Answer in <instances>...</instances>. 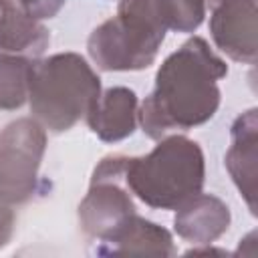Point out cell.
I'll return each mask as SVG.
<instances>
[{
	"label": "cell",
	"mask_w": 258,
	"mask_h": 258,
	"mask_svg": "<svg viewBox=\"0 0 258 258\" xmlns=\"http://www.w3.org/2000/svg\"><path fill=\"white\" fill-rule=\"evenodd\" d=\"M165 30L194 32L204 22L206 0H153Z\"/></svg>",
	"instance_id": "14"
},
{
	"label": "cell",
	"mask_w": 258,
	"mask_h": 258,
	"mask_svg": "<svg viewBox=\"0 0 258 258\" xmlns=\"http://www.w3.org/2000/svg\"><path fill=\"white\" fill-rule=\"evenodd\" d=\"M32 58L0 52V109L14 111L28 101Z\"/></svg>",
	"instance_id": "13"
},
{
	"label": "cell",
	"mask_w": 258,
	"mask_h": 258,
	"mask_svg": "<svg viewBox=\"0 0 258 258\" xmlns=\"http://www.w3.org/2000/svg\"><path fill=\"white\" fill-rule=\"evenodd\" d=\"M230 147L224 155V165L238 187L240 196L248 204V210L256 216V175H258V111L248 109L238 115L230 129Z\"/></svg>",
	"instance_id": "8"
},
{
	"label": "cell",
	"mask_w": 258,
	"mask_h": 258,
	"mask_svg": "<svg viewBox=\"0 0 258 258\" xmlns=\"http://www.w3.org/2000/svg\"><path fill=\"white\" fill-rule=\"evenodd\" d=\"M14 210H12V202H8L2 194H0V248L6 246L14 234Z\"/></svg>",
	"instance_id": "16"
},
{
	"label": "cell",
	"mask_w": 258,
	"mask_h": 258,
	"mask_svg": "<svg viewBox=\"0 0 258 258\" xmlns=\"http://www.w3.org/2000/svg\"><path fill=\"white\" fill-rule=\"evenodd\" d=\"M50 44L46 26L18 0H0V52L40 58Z\"/></svg>",
	"instance_id": "12"
},
{
	"label": "cell",
	"mask_w": 258,
	"mask_h": 258,
	"mask_svg": "<svg viewBox=\"0 0 258 258\" xmlns=\"http://www.w3.org/2000/svg\"><path fill=\"white\" fill-rule=\"evenodd\" d=\"M165 32L153 0H119L117 14L89 34L87 50L101 71H143L157 58Z\"/></svg>",
	"instance_id": "4"
},
{
	"label": "cell",
	"mask_w": 258,
	"mask_h": 258,
	"mask_svg": "<svg viewBox=\"0 0 258 258\" xmlns=\"http://www.w3.org/2000/svg\"><path fill=\"white\" fill-rule=\"evenodd\" d=\"M127 155H107L93 169L91 185L79 204V226L95 242L111 236L135 214L131 191L125 185Z\"/></svg>",
	"instance_id": "5"
},
{
	"label": "cell",
	"mask_w": 258,
	"mask_h": 258,
	"mask_svg": "<svg viewBox=\"0 0 258 258\" xmlns=\"http://www.w3.org/2000/svg\"><path fill=\"white\" fill-rule=\"evenodd\" d=\"M46 151V129L32 117L8 123L0 131V194L24 204L36 194L38 169Z\"/></svg>",
	"instance_id": "6"
},
{
	"label": "cell",
	"mask_w": 258,
	"mask_h": 258,
	"mask_svg": "<svg viewBox=\"0 0 258 258\" xmlns=\"http://www.w3.org/2000/svg\"><path fill=\"white\" fill-rule=\"evenodd\" d=\"M123 179L131 196L153 210H177L202 191L204 151L185 135H165L143 157H127Z\"/></svg>",
	"instance_id": "2"
},
{
	"label": "cell",
	"mask_w": 258,
	"mask_h": 258,
	"mask_svg": "<svg viewBox=\"0 0 258 258\" xmlns=\"http://www.w3.org/2000/svg\"><path fill=\"white\" fill-rule=\"evenodd\" d=\"M137 109L139 99L135 91L127 87H111L95 99L85 119L101 141L117 143L133 135L137 127Z\"/></svg>",
	"instance_id": "11"
},
{
	"label": "cell",
	"mask_w": 258,
	"mask_h": 258,
	"mask_svg": "<svg viewBox=\"0 0 258 258\" xmlns=\"http://www.w3.org/2000/svg\"><path fill=\"white\" fill-rule=\"evenodd\" d=\"M208 4L214 44L232 60L254 64L258 50L256 0H208Z\"/></svg>",
	"instance_id": "7"
},
{
	"label": "cell",
	"mask_w": 258,
	"mask_h": 258,
	"mask_svg": "<svg viewBox=\"0 0 258 258\" xmlns=\"http://www.w3.org/2000/svg\"><path fill=\"white\" fill-rule=\"evenodd\" d=\"M93 252L97 256H173L175 244L165 228L141 218L135 212L111 236L95 242Z\"/></svg>",
	"instance_id": "9"
},
{
	"label": "cell",
	"mask_w": 258,
	"mask_h": 258,
	"mask_svg": "<svg viewBox=\"0 0 258 258\" xmlns=\"http://www.w3.org/2000/svg\"><path fill=\"white\" fill-rule=\"evenodd\" d=\"M230 222L232 214L226 202H222L218 196L200 191L177 208L173 230L181 240L191 242L194 246H202L212 244L222 234H226Z\"/></svg>",
	"instance_id": "10"
},
{
	"label": "cell",
	"mask_w": 258,
	"mask_h": 258,
	"mask_svg": "<svg viewBox=\"0 0 258 258\" xmlns=\"http://www.w3.org/2000/svg\"><path fill=\"white\" fill-rule=\"evenodd\" d=\"M101 95V79L77 52H56L34 58L28 83L32 119L46 131L62 133L75 127Z\"/></svg>",
	"instance_id": "3"
},
{
	"label": "cell",
	"mask_w": 258,
	"mask_h": 258,
	"mask_svg": "<svg viewBox=\"0 0 258 258\" xmlns=\"http://www.w3.org/2000/svg\"><path fill=\"white\" fill-rule=\"evenodd\" d=\"M18 2L24 6V10L30 16L44 20V18H54L67 0H18Z\"/></svg>",
	"instance_id": "15"
},
{
	"label": "cell",
	"mask_w": 258,
	"mask_h": 258,
	"mask_svg": "<svg viewBox=\"0 0 258 258\" xmlns=\"http://www.w3.org/2000/svg\"><path fill=\"white\" fill-rule=\"evenodd\" d=\"M228 64L202 36L187 38L157 69L155 87L137 109V123L149 139L208 123L222 101L218 81Z\"/></svg>",
	"instance_id": "1"
}]
</instances>
